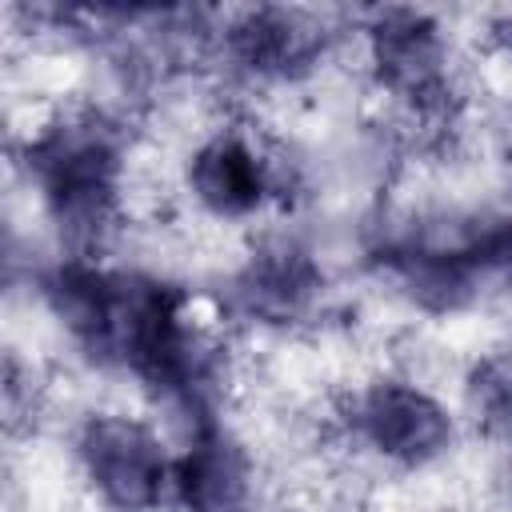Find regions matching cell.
<instances>
[{"mask_svg":"<svg viewBox=\"0 0 512 512\" xmlns=\"http://www.w3.org/2000/svg\"><path fill=\"white\" fill-rule=\"evenodd\" d=\"M80 460L96 492L120 512H144L160 500L168 460L152 428L128 416H96L80 432Z\"/></svg>","mask_w":512,"mask_h":512,"instance_id":"2","label":"cell"},{"mask_svg":"<svg viewBox=\"0 0 512 512\" xmlns=\"http://www.w3.org/2000/svg\"><path fill=\"white\" fill-rule=\"evenodd\" d=\"M188 184L208 212L244 216L264 200L268 172H264L260 156L240 136H216L192 156Z\"/></svg>","mask_w":512,"mask_h":512,"instance_id":"5","label":"cell"},{"mask_svg":"<svg viewBox=\"0 0 512 512\" xmlns=\"http://www.w3.org/2000/svg\"><path fill=\"white\" fill-rule=\"evenodd\" d=\"M376 64L380 72L408 92H424L440 76V44L432 24L412 12H396L376 28Z\"/></svg>","mask_w":512,"mask_h":512,"instance_id":"6","label":"cell"},{"mask_svg":"<svg viewBox=\"0 0 512 512\" xmlns=\"http://www.w3.org/2000/svg\"><path fill=\"white\" fill-rule=\"evenodd\" d=\"M172 484L188 512H244L252 496L248 456L228 436L204 428L176 460Z\"/></svg>","mask_w":512,"mask_h":512,"instance_id":"4","label":"cell"},{"mask_svg":"<svg viewBox=\"0 0 512 512\" xmlns=\"http://www.w3.org/2000/svg\"><path fill=\"white\" fill-rule=\"evenodd\" d=\"M232 44L252 68H288L308 52V32L288 12H252L236 28Z\"/></svg>","mask_w":512,"mask_h":512,"instance_id":"7","label":"cell"},{"mask_svg":"<svg viewBox=\"0 0 512 512\" xmlns=\"http://www.w3.org/2000/svg\"><path fill=\"white\" fill-rule=\"evenodd\" d=\"M360 424L384 456L404 464L432 460L452 436L448 412L412 384H376L360 408Z\"/></svg>","mask_w":512,"mask_h":512,"instance_id":"3","label":"cell"},{"mask_svg":"<svg viewBox=\"0 0 512 512\" xmlns=\"http://www.w3.org/2000/svg\"><path fill=\"white\" fill-rule=\"evenodd\" d=\"M28 164L44 188L48 208L72 228L104 220L116 196V144L100 124H56L32 148Z\"/></svg>","mask_w":512,"mask_h":512,"instance_id":"1","label":"cell"}]
</instances>
